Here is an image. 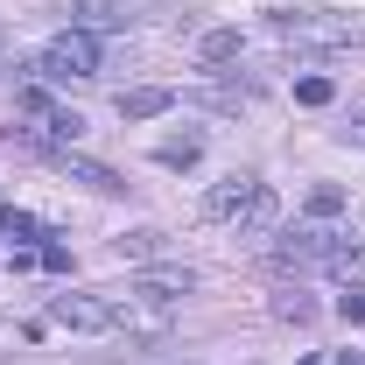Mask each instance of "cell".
<instances>
[{
	"mask_svg": "<svg viewBox=\"0 0 365 365\" xmlns=\"http://www.w3.org/2000/svg\"><path fill=\"white\" fill-rule=\"evenodd\" d=\"M274 36L281 43H317V49H351L359 43V21L351 14H323V7H281Z\"/></svg>",
	"mask_w": 365,
	"mask_h": 365,
	"instance_id": "cell-1",
	"label": "cell"
},
{
	"mask_svg": "<svg viewBox=\"0 0 365 365\" xmlns=\"http://www.w3.org/2000/svg\"><path fill=\"white\" fill-rule=\"evenodd\" d=\"M36 71H43L49 85H85V78H98V43H91L85 29H71V36H56L36 56Z\"/></svg>",
	"mask_w": 365,
	"mask_h": 365,
	"instance_id": "cell-2",
	"label": "cell"
},
{
	"mask_svg": "<svg viewBox=\"0 0 365 365\" xmlns=\"http://www.w3.org/2000/svg\"><path fill=\"white\" fill-rule=\"evenodd\" d=\"M36 155H43L56 176H71V182H85V190H98V197H113L120 190V176L106 169V162H91V155H78V148H56V140H29Z\"/></svg>",
	"mask_w": 365,
	"mask_h": 365,
	"instance_id": "cell-3",
	"label": "cell"
},
{
	"mask_svg": "<svg viewBox=\"0 0 365 365\" xmlns=\"http://www.w3.org/2000/svg\"><path fill=\"white\" fill-rule=\"evenodd\" d=\"M330 253H337V232H323V225H295L274 239V267H323Z\"/></svg>",
	"mask_w": 365,
	"mask_h": 365,
	"instance_id": "cell-4",
	"label": "cell"
},
{
	"mask_svg": "<svg viewBox=\"0 0 365 365\" xmlns=\"http://www.w3.org/2000/svg\"><path fill=\"white\" fill-rule=\"evenodd\" d=\"M49 323H63V330H120V309L106 295H49Z\"/></svg>",
	"mask_w": 365,
	"mask_h": 365,
	"instance_id": "cell-5",
	"label": "cell"
},
{
	"mask_svg": "<svg viewBox=\"0 0 365 365\" xmlns=\"http://www.w3.org/2000/svg\"><path fill=\"white\" fill-rule=\"evenodd\" d=\"M127 295L162 302V309H169V302H182V295H190V267H148V274H134V281H127Z\"/></svg>",
	"mask_w": 365,
	"mask_h": 365,
	"instance_id": "cell-6",
	"label": "cell"
},
{
	"mask_svg": "<svg viewBox=\"0 0 365 365\" xmlns=\"http://www.w3.org/2000/svg\"><path fill=\"white\" fill-rule=\"evenodd\" d=\"M148 0H63V14H78L85 29H127Z\"/></svg>",
	"mask_w": 365,
	"mask_h": 365,
	"instance_id": "cell-7",
	"label": "cell"
},
{
	"mask_svg": "<svg viewBox=\"0 0 365 365\" xmlns=\"http://www.w3.org/2000/svg\"><path fill=\"white\" fill-rule=\"evenodd\" d=\"M113 106H120V120H162V113L176 106V91H162V85H140V91H120Z\"/></svg>",
	"mask_w": 365,
	"mask_h": 365,
	"instance_id": "cell-8",
	"label": "cell"
},
{
	"mask_svg": "<svg viewBox=\"0 0 365 365\" xmlns=\"http://www.w3.org/2000/svg\"><path fill=\"white\" fill-rule=\"evenodd\" d=\"M246 197H253V176H225L211 197H204V218H239V211H246Z\"/></svg>",
	"mask_w": 365,
	"mask_h": 365,
	"instance_id": "cell-9",
	"label": "cell"
},
{
	"mask_svg": "<svg viewBox=\"0 0 365 365\" xmlns=\"http://www.w3.org/2000/svg\"><path fill=\"white\" fill-rule=\"evenodd\" d=\"M274 218H281L274 190H267V182H253V197H246V211H239L232 225H239V232H274Z\"/></svg>",
	"mask_w": 365,
	"mask_h": 365,
	"instance_id": "cell-10",
	"label": "cell"
},
{
	"mask_svg": "<svg viewBox=\"0 0 365 365\" xmlns=\"http://www.w3.org/2000/svg\"><path fill=\"white\" fill-rule=\"evenodd\" d=\"M169 253V232L140 225V232H120V260H162Z\"/></svg>",
	"mask_w": 365,
	"mask_h": 365,
	"instance_id": "cell-11",
	"label": "cell"
},
{
	"mask_svg": "<svg viewBox=\"0 0 365 365\" xmlns=\"http://www.w3.org/2000/svg\"><path fill=\"white\" fill-rule=\"evenodd\" d=\"M197 155H204V134H176V140H162V148H155V162H162V169H190Z\"/></svg>",
	"mask_w": 365,
	"mask_h": 365,
	"instance_id": "cell-12",
	"label": "cell"
},
{
	"mask_svg": "<svg viewBox=\"0 0 365 365\" xmlns=\"http://www.w3.org/2000/svg\"><path fill=\"white\" fill-rule=\"evenodd\" d=\"M323 267L337 274V281H351V288H365V246H337Z\"/></svg>",
	"mask_w": 365,
	"mask_h": 365,
	"instance_id": "cell-13",
	"label": "cell"
},
{
	"mask_svg": "<svg viewBox=\"0 0 365 365\" xmlns=\"http://www.w3.org/2000/svg\"><path fill=\"white\" fill-rule=\"evenodd\" d=\"M197 56H204V63H232V56H239V29H211V36L197 43Z\"/></svg>",
	"mask_w": 365,
	"mask_h": 365,
	"instance_id": "cell-14",
	"label": "cell"
},
{
	"mask_svg": "<svg viewBox=\"0 0 365 365\" xmlns=\"http://www.w3.org/2000/svg\"><path fill=\"white\" fill-rule=\"evenodd\" d=\"M337 211H344V190H337V182H317V190H309V218H337Z\"/></svg>",
	"mask_w": 365,
	"mask_h": 365,
	"instance_id": "cell-15",
	"label": "cell"
},
{
	"mask_svg": "<svg viewBox=\"0 0 365 365\" xmlns=\"http://www.w3.org/2000/svg\"><path fill=\"white\" fill-rule=\"evenodd\" d=\"M295 98H302V106H330V98H337V85H330V78H302V85H295Z\"/></svg>",
	"mask_w": 365,
	"mask_h": 365,
	"instance_id": "cell-16",
	"label": "cell"
},
{
	"mask_svg": "<svg viewBox=\"0 0 365 365\" xmlns=\"http://www.w3.org/2000/svg\"><path fill=\"white\" fill-rule=\"evenodd\" d=\"M0 232H14V239H43V225H36L29 211H0Z\"/></svg>",
	"mask_w": 365,
	"mask_h": 365,
	"instance_id": "cell-17",
	"label": "cell"
},
{
	"mask_svg": "<svg viewBox=\"0 0 365 365\" xmlns=\"http://www.w3.org/2000/svg\"><path fill=\"white\" fill-rule=\"evenodd\" d=\"M337 309H344V317H359V323H365V288H351V295H344Z\"/></svg>",
	"mask_w": 365,
	"mask_h": 365,
	"instance_id": "cell-18",
	"label": "cell"
},
{
	"mask_svg": "<svg viewBox=\"0 0 365 365\" xmlns=\"http://www.w3.org/2000/svg\"><path fill=\"white\" fill-rule=\"evenodd\" d=\"M351 140H365V113H351Z\"/></svg>",
	"mask_w": 365,
	"mask_h": 365,
	"instance_id": "cell-19",
	"label": "cell"
}]
</instances>
